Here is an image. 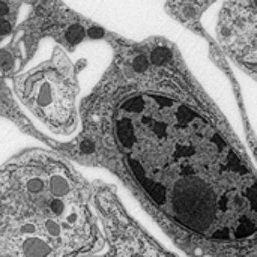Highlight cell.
<instances>
[{"instance_id": "obj_9", "label": "cell", "mask_w": 257, "mask_h": 257, "mask_svg": "<svg viewBox=\"0 0 257 257\" xmlns=\"http://www.w3.org/2000/svg\"><path fill=\"white\" fill-rule=\"evenodd\" d=\"M9 12H11V6H9V3H8V2H5V0H0V18H5Z\"/></svg>"}, {"instance_id": "obj_7", "label": "cell", "mask_w": 257, "mask_h": 257, "mask_svg": "<svg viewBox=\"0 0 257 257\" xmlns=\"http://www.w3.org/2000/svg\"><path fill=\"white\" fill-rule=\"evenodd\" d=\"M45 188V185H44V181H41V179H38V178H35V179H30L29 182H27V190H29V193H41L42 190Z\"/></svg>"}, {"instance_id": "obj_4", "label": "cell", "mask_w": 257, "mask_h": 257, "mask_svg": "<svg viewBox=\"0 0 257 257\" xmlns=\"http://www.w3.org/2000/svg\"><path fill=\"white\" fill-rule=\"evenodd\" d=\"M50 254H51L50 244L41 238H26L21 244L23 257H48Z\"/></svg>"}, {"instance_id": "obj_8", "label": "cell", "mask_w": 257, "mask_h": 257, "mask_svg": "<svg viewBox=\"0 0 257 257\" xmlns=\"http://www.w3.org/2000/svg\"><path fill=\"white\" fill-rule=\"evenodd\" d=\"M12 30V23L6 18H0V36L8 35Z\"/></svg>"}, {"instance_id": "obj_3", "label": "cell", "mask_w": 257, "mask_h": 257, "mask_svg": "<svg viewBox=\"0 0 257 257\" xmlns=\"http://www.w3.org/2000/svg\"><path fill=\"white\" fill-rule=\"evenodd\" d=\"M102 220L107 250L98 257H176L142 229L113 197L104 196Z\"/></svg>"}, {"instance_id": "obj_10", "label": "cell", "mask_w": 257, "mask_h": 257, "mask_svg": "<svg viewBox=\"0 0 257 257\" xmlns=\"http://www.w3.org/2000/svg\"><path fill=\"white\" fill-rule=\"evenodd\" d=\"M81 151H83L84 154H92V152L95 151V145H93L92 142L86 140V142H83V145H81Z\"/></svg>"}, {"instance_id": "obj_6", "label": "cell", "mask_w": 257, "mask_h": 257, "mask_svg": "<svg viewBox=\"0 0 257 257\" xmlns=\"http://www.w3.org/2000/svg\"><path fill=\"white\" fill-rule=\"evenodd\" d=\"M50 190L54 196L57 197H62V196H66L71 190L69 184L66 179H63L62 176H53L50 179Z\"/></svg>"}, {"instance_id": "obj_5", "label": "cell", "mask_w": 257, "mask_h": 257, "mask_svg": "<svg viewBox=\"0 0 257 257\" xmlns=\"http://www.w3.org/2000/svg\"><path fill=\"white\" fill-rule=\"evenodd\" d=\"M87 35V30L81 26V24H71L68 29H66V33H65V39L68 41V44L71 45H77L83 41V38Z\"/></svg>"}, {"instance_id": "obj_2", "label": "cell", "mask_w": 257, "mask_h": 257, "mask_svg": "<svg viewBox=\"0 0 257 257\" xmlns=\"http://www.w3.org/2000/svg\"><path fill=\"white\" fill-rule=\"evenodd\" d=\"M217 35L224 51L257 75V0H227L220 11Z\"/></svg>"}, {"instance_id": "obj_1", "label": "cell", "mask_w": 257, "mask_h": 257, "mask_svg": "<svg viewBox=\"0 0 257 257\" xmlns=\"http://www.w3.org/2000/svg\"><path fill=\"white\" fill-rule=\"evenodd\" d=\"M116 136L155 223L196 257H257V170L244 145L164 44L123 56Z\"/></svg>"}]
</instances>
